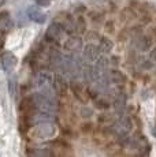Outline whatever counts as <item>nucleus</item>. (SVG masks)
<instances>
[{
  "label": "nucleus",
  "mask_w": 156,
  "mask_h": 157,
  "mask_svg": "<svg viewBox=\"0 0 156 157\" xmlns=\"http://www.w3.org/2000/svg\"><path fill=\"white\" fill-rule=\"evenodd\" d=\"M64 49L68 52H78V51L82 49V40L77 36L70 37L68 40H66L64 43Z\"/></svg>",
  "instance_id": "nucleus-8"
},
{
  "label": "nucleus",
  "mask_w": 156,
  "mask_h": 157,
  "mask_svg": "<svg viewBox=\"0 0 156 157\" xmlns=\"http://www.w3.org/2000/svg\"><path fill=\"white\" fill-rule=\"evenodd\" d=\"M86 38H89V40H100V36L95 32H89L88 36H86Z\"/></svg>",
  "instance_id": "nucleus-20"
},
{
  "label": "nucleus",
  "mask_w": 156,
  "mask_h": 157,
  "mask_svg": "<svg viewBox=\"0 0 156 157\" xmlns=\"http://www.w3.org/2000/svg\"><path fill=\"white\" fill-rule=\"evenodd\" d=\"M28 17L30 18L33 22H37V23H44L47 21V15L40 11L37 7H29L28 8Z\"/></svg>",
  "instance_id": "nucleus-10"
},
{
  "label": "nucleus",
  "mask_w": 156,
  "mask_h": 157,
  "mask_svg": "<svg viewBox=\"0 0 156 157\" xmlns=\"http://www.w3.org/2000/svg\"><path fill=\"white\" fill-rule=\"evenodd\" d=\"M4 2H6V0H2V2H0V4H4Z\"/></svg>",
  "instance_id": "nucleus-23"
},
{
  "label": "nucleus",
  "mask_w": 156,
  "mask_h": 157,
  "mask_svg": "<svg viewBox=\"0 0 156 157\" xmlns=\"http://www.w3.org/2000/svg\"><path fill=\"white\" fill-rule=\"evenodd\" d=\"M84 59L86 60V62H97L99 59H100V48L96 47L93 44H89L85 47V49H84Z\"/></svg>",
  "instance_id": "nucleus-6"
},
{
  "label": "nucleus",
  "mask_w": 156,
  "mask_h": 157,
  "mask_svg": "<svg viewBox=\"0 0 156 157\" xmlns=\"http://www.w3.org/2000/svg\"><path fill=\"white\" fill-rule=\"evenodd\" d=\"M107 79L110 81V83H115V85H121V83H125L126 82L125 74H123V72H121V71H118V70L110 71Z\"/></svg>",
  "instance_id": "nucleus-11"
},
{
  "label": "nucleus",
  "mask_w": 156,
  "mask_h": 157,
  "mask_svg": "<svg viewBox=\"0 0 156 157\" xmlns=\"http://www.w3.org/2000/svg\"><path fill=\"white\" fill-rule=\"evenodd\" d=\"M85 28H86V26H85V21H84V18L80 17L77 19V23H76V30L78 33H84V32H85Z\"/></svg>",
  "instance_id": "nucleus-18"
},
{
  "label": "nucleus",
  "mask_w": 156,
  "mask_h": 157,
  "mask_svg": "<svg viewBox=\"0 0 156 157\" xmlns=\"http://www.w3.org/2000/svg\"><path fill=\"white\" fill-rule=\"evenodd\" d=\"M55 131H56V127L48 120V122H40V124H37L33 128L32 134L33 137L38 138V140H45V138L53 137Z\"/></svg>",
  "instance_id": "nucleus-2"
},
{
  "label": "nucleus",
  "mask_w": 156,
  "mask_h": 157,
  "mask_svg": "<svg viewBox=\"0 0 156 157\" xmlns=\"http://www.w3.org/2000/svg\"><path fill=\"white\" fill-rule=\"evenodd\" d=\"M114 107H115L116 112H123L126 108V94L125 93H118V96L115 97V101H114Z\"/></svg>",
  "instance_id": "nucleus-12"
},
{
  "label": "nucleus",
  "mask_w": 156,
  "mask_h": 157,
  "mask_svg": "<svg viewBox=\"0 0 156 157\" xmlns=\"http://www.w3.org/2000/svg\"><path fill=\"white\" fill-rule=\"evenodd\" d=\"M18 59L14 53L11 52H3L2 55V68L4 72H11L14 70V67L17 66Z\"/></svg>",
  "instance_id": "nucleus-5"
},
{
  "label": "nucleus",
  "mask_w": 156,
  "mask_h": 157,
  "mask_svg": "<svg viewBox=\"0 0 156 157\" xmlns=\"http://www.w3.org/2000/svg\"><path fill=\"white\" fill-rule=\"evenodd\" d=\"M151 44H152L151 38L146 37V36H141V37H138V40L136 41V47L138 48L140 51L149 49V48H151Z\"/></svg>",
  "instance_id": "nucleus-14"
},
{
  "label": "nucleus",
  "mask_w": 156,
  "mask_h": 157,
  "mask_svg": "<svg viewBox=\"0 0 156 157\" xmlns=\"http://www.w3.org/2000/svg\"><path fill=\"white\" fill-rule=\"evenodd\" d=\"M64 26L59 22H53L48 26L47 32H45V40L47 41H58L60 40L63 32H64Z\"/></svg>",
  "instance_id": "nucleus-3"
},
{
  "label": "nucleus",
  "mask_w": 156,
  "mask_h": 157,
  "mask_svg": "<svg viewBox=\"0 0 156 157\" xmlns=\"http://www.w3.org/2000/svg\"><path fill=\"white\" fill-rule=\"evenodd\" d=\"M29 157H52V153L48 149H37V150L30 152Z\"/></svg>",
  "instance_id": "nucleus-17"
},
{
  "label": "nucleus",
  "mask_w": 156,
  "mask_h": 157,
  "mask_svg": "<svg viewBox=\"0 0 156 157\" xmlns=\"http://www.w3.org/2000/svg\"><path fill=\"white\" fill-rule=\"evenodd\" d=\"M36 3L38 6H41V7H48L51 4V0H36Z\"/></svg>",
  "instance_id": "nucleus-21"
},
{
  "label": "nucleus",
  "mask_w": 156,
  "mask_h": 157,
  "mask_svg": "<svg viewBox=\"0 0 156 157\" xmlns=\"http://www.w3.org/2000/svg\"><path fill=\"white\" fill-rule=\"evenodd\" d=\"M37 82H38V85H40V86H47L48 83H52L53 82V78L51 77L47 71H44V72H41V74L38 75Z\"/></svg>",
  "instance_id": "nucleus-15"
},
{
  "label": "nucleus",
  "mask_w": 156,
  "mask_h": 157,
  "mask_svg": "<svg viewBox=\"0 0 156 157\" xmlns=\"http://www.w3.org/2000/svg\"><path fill=\"white\" fill-rule=\"evenodd\" d=\"M131 130V122L129 117H122V119H119L118 122L115 123V124L112 126V131L115 132L118 137H126V135L129 134V131Z\"/></svg>",
  "instance_id": "nucleus-4"
},
{
  "label": "nucleus",
  "mask_w": 156,
  "mask_h": 157,
  "mask_svg": "<svg viewBox=\"0 0 156 157\" xmlns=\"http://www.w3.org/2000/svg\"><path fill=\"white\" fill-rule=\"evenodd\" d=\"M15 79H10V82H8V89H10V93L13 96H15Z\"/></svg>",
  "instance_id": "nucleus-19"
},
{
  "label": "nucleus",
  "mask_w": 156,
  "mask_h": 157,
  "mask_svg": "<svg viewBox=\"0 0 156 157\" xmlns=\"http://www.w3.org/2000/svg\"><path fill=\"white\" fill-rule=\"evenodd\" d=\"M93 101H95L96 108H99V109H107V108H110V101L107 100V98H104L103 96L95 97Z\"/></svg>",
  "instance_id": "nucleus-16"
},
{
  "label": "nucleus",
  "mask_w": 156,
  "mask_h": 157,
  "mask_svg": "<svg viewBox=\"0 0 156 157\" xmlns=\"http://www.w3.org/2000/svg\"><path fill=\"white\" fill-rule=\"evenodd\" d=\"M99 48H100L101 52L108 53L110 51H112L114 43L110 40V38H107V37H100V40H99Z\"/></svg>",
  "instance_id": "nucleus-13"
},
{
  "label": "nucleus",
  "mask_w": 156,
  "mask_h": 157,
  "mask_svg": "<svg viewBox=\"0 0 156 157\" xmlns=\"http://www.w3.org/2000/svg\"><path fill=\"white\" fill-rule=\"evenodd\" d=\"M33 101H34V107L40 112L45 113H53L56 109V101L51 92H41L33 94Z\"/></svg>",
  "instance_id": "nucleus-1"
},
{
  "label": "nucleus",
  "mask_w": 156,
  "mask_h": 157,
  "mask_svg": "<svg viewBox=\"0 0 156 157\" xmlns=\"http://www.w3.org/2000/svg\"><path fill=\"white\" fill-rule=\"evenodd\" d=\"M13 21H11V17L8 15V13H2L0 15V30H2L3 36H6L8 32H11V29H13Z\"/></svg>",
  "instance_id": "nucleus-9"
},
{
  "label": "nucleus",
  "mask_w": 156,
  "mask_h": 157,
  "mask_svg": "<svg viewBox=\"0 0 156 157\" xmlns=\"http://www.w3.org/2000/svg\"><path fill=\"white\" fill-rule=\"evenodd\" d=\"M149 59H151L152 62H156V47L151 51V53H149Z\"/></svg>",
  "instance_id": "nucleus-22"
},
{
  "label": "nucleus",
  "mask_w": 156,
  "mask_h": 157,
  "mask_svg": "<svg viewBox=\"0 0 156 157\" xmlns=\"http://www.w3.org/2000/svg\"><path fill=\"white\" fill-rule=\"evenodd\" d=\"M53 89H55V92L58 93V94H63V93L67 90V82H66L64 77H63V74L60 72H56L55 75H53Z\"/></svg>",
  "instance_id": "nucleus-7"
}]
</instances>
